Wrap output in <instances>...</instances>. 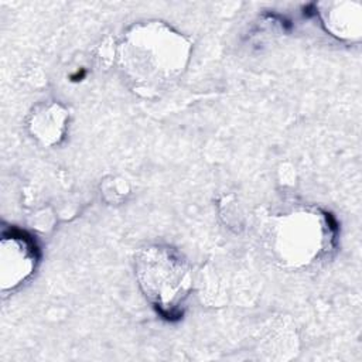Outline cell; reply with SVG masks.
<instances>
[{
	"label": "cell",
	"instance_id": "52a82bcc",
	"mask_svg": "<svg viewBox=\"0 0 362 362\" xmlns=\"http://www.w3.org/2000/svg\"><path fill=\"white\" fill-rule=\"evenodd\" d=\"M260 346H264V352L273 351L272 358L274 359H287L286 352H290L293 356V351L297 349V337L293 331V327H286L283 324L277 328H269L264 338L260 341Z\"/></svg>",
	"mask_w": 362,
	"mask_h": 362
},
{
	"label": "cell",
	"instance_id": "8992f818",
	"mask_svg": "<svg viewBox=\"0 0 362 362\" xmlns=\"http://www.w3.org/2000/svg\"><path fill=\"white\" fill-rule=\"evenodd\" d=\"M69 112L58 100L34 105L27 116L28 134L42 147L58 146L68 132Z\"/></svg>",
	"mask_w": 362,
	"mask_h": 362
},
{
	"label": "cell",
	"instance_id": "277c9868",
	"mask_svg": "<svg viewBox=\"0 0 362 362\" xmlns=\"http://www.w3.org/2000/svg\"><path fill=\"white\" fill-rule=\"evenodd\" d=\"M37 267V252L21 235L3 236L0 243V290L16 291L30 280Z\"/></svg>",
	"mask_w": 362,
	"mask_h": 362
},
{
	"label": "cell",
	"instance_id": "3957f363",
	"mask_svg": "<svg viewBox=\"0 0 362 362\" xmlns=\"http://www.w3.org/2000/svg\"><path fill=\"white\" fill-rule=\"evenodd\" d=\"M134 277L146 300L163 314L177 313L194 287L187 257L167 243H146L133 259Z\"/></svg>",
	"mask_w": 362,
	"mask_h": 362
},
{
	"label": "cell",
	"instance_id": "ba28073f",
	"mask_svg": "<svg viewBox=\"0 0 362 362\" xmlns=\"http://www.w3.org/2000/svg\"><path fill=\"white\" fill-rule=\"evenodd\" d=\"M130 192L129 182L117 175H107L100 181V195L109 205H120L126 202Z\"/></svg>",
	"mask_w": 362,
	"mask_h": 362
},
{
	"label": "cell",
	"instance_id": "7a4b0ae2",
	"mask_svg": "<svg viewBox=\"0 0 362 362\" xmlns=\"http://www.w3.org/2000/svg\"><path fill=\"white\" fill-rule=\"evenodd\" d=\"M263 247L270 260L287 272H303L322 262L334 243V229L325 212L297 206L266 218Z\"/></svg>",
	"mask_w": 362,
	"mask_h": 362
},
{
	"label": "cell",
	"instance_id": "5b68a950",
	"mask_svg": "<svg viewBox=\"0 0 362 362\" xmlns=\"http://www.w3.org/2000/svg\"><path fill=\"white\" fill-rule=\"evenodd\" d=\"M317 14L331 37L346 44L361 41L362 4L359 1H321L317 4Z\"/></svg>",
	"mask_w": 362,
	"mask_h": 362
},
{
	"label": "cell",
	"instance_id": "6da1fadb",
	"mask_svg": "<svg viewBox=\"0 0 362 362\" xmlns=\"http://www.w3.org/2000/svg\"><path fill=\"white\" fill-rule=\"evenodd\" d=\"M191 55L192 42L184 33L161 20H143L116 40L115 66L130 92L157 99L182 78Z\"/></svg>",
	"mask_w": 362,
	"mask_h": 362
}]
</instances>
